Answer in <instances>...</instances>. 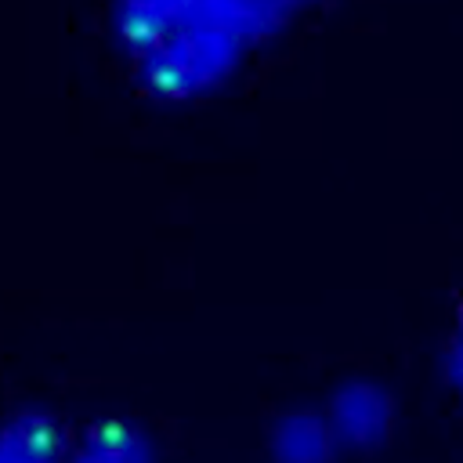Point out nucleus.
<instances>
[{
    "instance_id": "7ed1b4c3",
    "label": "nucleus",
    "mask_w": 463,
    "mask_h": 463,
    "mask_svg": "<svg viewBox=\"0 0 463 463\" xmlns=\"http://www.w3.org/2000/svg\"><path fill=\"white\" fill-rule=\"evenodd\" d=\"M268 456L271 463H344L318 405L286 409L268 427Z\"/></svg>"
},
{
    "instance_id": "f03ea898",
    "label": "nucleus",
    "mask_w": 463,
    "mask_h": 463,
    "mask_svg": "<svg viewBox=\"0 0 463 463\" xmlns=\"http://www.w3.org/2000/svg\"><path fill=\"white\" fill-rule=\"evenodd\" d=\"M318 409H322L344 459L380 452L394 438V427H398L394 394L383 383L362 380V376L344 380L340 387H333Z\"/></svg>"
},
{
    "instance_id": "20e7f679",
    "label": "nucleus",
    "mask_w": 463,
    "mask_h": 463,
    "mask_svg": "<svg viewBox=\"0 0 463 463\" xmlns=\"http://www.w3.org/2000/svg\"><path fill=\"white\" fill-rule=\"evenodd\" d=\"M445 383H449V391L456 394V402L463 405V311H459V318L452 322V329H449V340H445Z\"/></svg>"
},
{
    "instance_id": "f257e3e1",
    "label": "nucleus",
    "mask_w": 463,
    "mask_h": 463,
    "mask_svg": "<svg viewBox=\"0 0 463 463\" xmlns=\"http://www.w3.org/2000/svg\"><path fill=\"white\" fill-rule=\"evenodd\" d=\"M333 0H112L109 33L130 83L163 105L228 90Z\"/></svg>"
}]
</instances>
